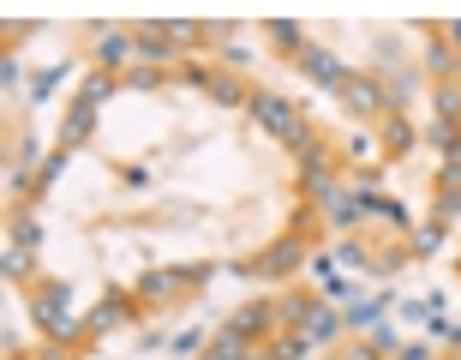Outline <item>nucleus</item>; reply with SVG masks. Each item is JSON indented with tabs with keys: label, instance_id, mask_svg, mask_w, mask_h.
<instances>
[{
	"label": "nucleus",
	"instance_id": "nucleus-36",
	"mask_svg": "<svg viewBox=\"0 0 461 360\" xmlns=\"http://www.w3.org/2000/svg\"><path fill=\"white\" fill-rule=\"evenodd\" d=\"M395 318H402V325H426V294H420V300H395Z\"/></svg>",
	"mask_w": 461,
	"mask_h": 360
},
{
	"label": "nucleus",
	"instance_id": "nucleus-24",
	"mask_svg": "<svg viewBox=\"0 0 461 360\" xmlns=\"http://www.w3.org/2000/svg\"><path fill=\"white\" fill-rule=\"evenodd\" d=\"M431 115H438V126H461V78L431 85Z\"/></svg>",
	"mask_w": 461,
	"mask_h": 360
},
{
	"label": "nucleus",
	"instance_id": "nucleus-28",
	"mask_svg": "<svg viewBox=\"0 0 461 360\" xmlns=\"http://www.w3.org/2000/svg\"><path fill=\"white\" fill-rule=\"evenodd\" d=\"M114 90H120V78H108V72H85V85H78V103H85V108H103Z\"/></svg>",
	"mask_w": 461,
	"mask_h": 360
},
{
	"label": "nucleus",
	"instance_id": "nucleus-14",
	"mask_svg": "<svg viewBox=\"0 0 461 360\" xmlns=\"http://www.w3.org/2000/svg\"><path fill=\"white\" fill-rule=\"evenodd\" d=\"M413 144H420V133H413V120L402 108H390V115L377 120V151H384V162H402Z\"/></svg>",
	"mask_w": 461,
	"mask_h": 360
},
{
	"label": "nucleus",
	"instance_id": "nucleus-33",
	"mask_svg": "<svg viewBox=\"0 0 461 360\" xmlns=\"http://www.w3.org/2000/svg\"><path fill=\"white\" fill-rule=\"evenodd\" d=\"M366 343H372V348H377L384 360H395V348H402V337H395V325H377L372 337H366Z\"/></svg>",
	"mask_w": 461,
	"mask_h": 360
},
{
	"label": "nucleus",
	"instance_id": "nucleus-32",
	"mask_svg": "<svg viewBox=\"0 0 461 360\" xmlns=\"http://www.w3.org/2000/svg\"><path fill=\"white\" fill-rule=\"evenodd\" d=\"M395 360H444V355H438V343H431V337H413V343L395 348Z\"/></svg>",
	"mask_w": 461,
	"mask_h": 360
},
{
	"label": "nucleus",
	"instance_id": "nucleus-39",
	"mask_svg": "<svg viewBox=\"0 0 461 360\" xmlns=\"http://www.w3.org/2000/svg\"><path fill=\"white\" fill-rule=\"evenodd\" d=\"M444 36H449V42L461 49V18H449V24H444Z\"/></svg>",
	"mask_w": 461,
	"mask_h": 360
},
{
	"label": "nucleus",
	"instance_id": "nucleus-41",
	"mask_svg": "<svg viewBox=\"0 0 461 360\" xmlns=\"http://www.w3.org/2000/svg\"><path fill=\"white\" fill-rule=\"evenodd\" d=\"M456 271H461V253H456Z\"/></svg>",
	"mask_w": 461,
	"mask_h": 360
},
{
	"label": "nucleus",
	"instance_id": "nucleus-31",
	"mask_svg": "<svg viewBox=\"0 0 461 360\" xmlns=\"http://www.w3.org/2000/svg\"><path fill=\"white\" fill-rule=\"evenodd\" d=\"M204 343H210V330L192 325V330H180V337H174V355H204Z\"/></svg>",
	"mask_w": 461,
	"mask_h": 360
},
{
	"label": "nucleus",
	"instance_id": "nucleus-16",
	"mask_svg": "<svg viewBox=\"0 0 461 360\" xmlns=\"http://www.w3.org/2000/svg\"><path fill=\"white\" fill-rule=\"evenodd\" d=\"M306 337H312V343H318V355H336V348L348 343V318H342V307H330V300H324V307L312 312Z\"/></svg>",
	"mask_w": 461,
	"mask_h": 360
},
{
	"label": "nucleus",
	"instance_id": "nucleus-34",
	"mask_svg": "<svg viewBox=\"0 0 461 360\" xmlns=\"http://www.w3.org/2000/svg\"><path fill=\"white\" fill-rule=\"evenodd\" d=\"M0 85H6V97H18V85H24V60H18V54L0 60Z\"/></svg>",
	"mask_w": 461,
	"mask_h": 360
},
{
	"label": "nucleus",
	"instance_id": "nucleus-25",
	"mask_svg": "<svg viewBox=\"0 0 461 360\" xmlns=\"http://www.w3.org/2000/svg\"><path fill=\"white\" fill-rule=\"evenodd\" d=\"M6 246H13V253H31V258H36V246H42V228H36V217H31V210H13Z\"/></svg>",
	"mask_w": 461,
	"mask_h": 360
},
{
	"label": "nucleus",
	"instance_id": "nucleus-7",
	"mask_svg": "<svg viewBox=\"0 0 461 360\" xmlns=\"http://www.w3.org/2000/svg\"><path fill=\"white\" fill-rule=\"evenodd\" d=\"M132 36H138V67L180 72V67L192 60V54H180V49H174V36L162 31V18H144V24H132Z\"/></svg>",
	"mask_w": 461,
	"mask_h": 360
},
{
	"label": "nucleus",
	"instance_id": "nucleus-13",
	"mask_svg": "<svg viewBox=\"0 0 461 360\" xmlns=\"http://www.w3.org/2000/svg\"><path fill=\"white\" fill-rule=\"evenodd\" d=\"M431 223H461V156H444L438 169V198H431Z\"/></svg>",
	"mask_w": 461,
	"mask_h": 360
},
{
	"label": "nucleus",
	"instance_id": "nucleus-10",
	"mask_svg": "<svg viewBox=\"0 0 461 360\" xmlns=\"http://www.w3.org/2000/svg\"><path fill=\"white\" fill-rule=\"evenodd\" d=\"M395 300H402V294H354V300H348L342 307V318H348V337H372L377 325H390L395 318Z\"/></svg>",
	"mask_w": 461,
	"mask_h": 360
},
{
	"label": "nucleus",
	"instance_id": "nucleus-1",
	"mask_svg": "<svg viewBox=\"0 0 461 360\" xmlns=\"http://www.w3.org/2000/svg\"><path fill=\"white\" fill-rule=\"evenodd\" d=\"M31 294V325L42 330V343H72L85 348V312H78V294L60 282V276H42Z\"/></svg>",
	"mask_w": 461,
	"mask_h": 360
},
{
	"label": "nucleus",
	"instance_id": "nucleus-15",
	"mask_svg": "<svg viewBox=\"0 0 461 360\" xmlns=\"http://www.w3.org/2000/svg\"><path fill=\"white\" fill-rule=\"evenodd\" d=\"M96 115L103 108H85V103H72L67 108V120H60V138H54V151H67V156H78L96 138Z\"/></svg>",
	"mask_w": 461,
	"mask_h": 360
},
{
	"label": "nucleus",
	"instance_id": "nucleus-23",
	"mask_svg": "<svg viewBox=\"0 0 461 360\" xmlns=\"http://www.w3.org/2000/svg\"><path fill=\"white\" fill-rule=\"evenodd\" d=\"M444 240H449V228H444V223H431V217H426V223H413V235H408V253H413V258H438V253H444Z\"/></svg>",
	"mask_w": 461,
	"mask_h": 360
},
{
	"label": "nucleus",
	"instance_id": "nucleus-27",
	"mask_svg": "<svg viewBox=\"0 0 461 360\" xmlns=\"http://www.w3.org/2000/svg\"><path fill=\"white\" fill-rule=\"evenodd\" d=\"M264 36H270L288 60H300V49H306V31H300V24H288V18H270V24H264Z\"/></svg>",
	"mask_w": 461,
	"mask_h": 360
},
{
	"label": "nucleus",
	"instance_id": "nucleus-3",
	"mask_svg": "<svg viewBox=\"0 0 461 360\" xmlns=\"http://www.w3.org/2000/svg\"><path fill=\"white\" fill-rule=\"evenodd\" d=\"M210 276H216V264H186V271H144V276L132 282V294H138V307H144V312H174V307H186V300L204 289Z\"/></svg>",
	"mask_w": 461,
	"mask_h": 360
},
{
	"label": "nucleus",
	"instance_id": "nucleus-29",
	"mask_svg": "<svg viewBox=\"0 0 461 360\" xmlns=\"http://www.w3.org/2000/svg\"><path fill=\"white\" fill-rule=\"evenodd\" d=\"M162 85H174V72H162V67H132L120 78V90H162Z\"/></svg>",
	"mask_w": 461,
	"mask_h": 360
},
{
	"label": "nucleus",
	"instance_id": "nucleus-38",
	"mask_svg": "<svg viewBox=\"0 0 461 360\" xmlns=\"http://www.w3.org/2000/svg\"><path fill=\"white\" fill-rule=\"evenodd\" d=\"M120 180H126V187H150V169H138V162H132V169H120Z\"/></svg>",
	"mask_w": 461,
	"mask_h": 360
},
{
	"label": "nucleus",
	"instance_id": "nucleus-18",
	"mask_svg": "<svg viewBox=\"0 0 461 360\" xmlns=\"http://www.w3.org/2000/svg\"><path fill=\"white\" fill-rule=\"evenodd\" d=\"M198 360H276V355H270V343H246V337L216 330V337H210V348Z\"/></svg>",
	"mask_w": 461,
	"mask_h": 360
},
{
	"label": "nucleus",
	"instance_id": "nucleus-40",
	"mask_svg": "<svg viewBox=\"0 0 461 360\" xmlns=\"http://www.w3.org/2000/svg\"><path fill=\"white\" fill-rule=\"evenodd\" d=\"M6 360H31V348H13V355H6Z\"/></svg>",
	"mask_w": 461,
	"mask_h": 360
},
{
	"label": "nucleus",
	"instance_id": "nucleus-12",
	"mask_svg": "<svg viewBox=\"0 0 461 360\" xmlns=\"http://www.w3.org/2000/svg\"><path fill=\"white\" fill-rule=\"evenodd\" d=\"M228 337H246V343H270L276 330H282V318H276V300H246V307L228 318Z\"/></svg>",
	"mask_w": 461,
	"mask_h": 360
},
{
	"label": "nucleus",
	"instance_id": "nucleus-2",
	"mask_svg": "<svg viewBox=\"0 0 461 360\" xmlns=\"http://www.w3.org/2000/svg\"><path fill=\"white\" fill-rule=\"evenodd\" d=\"M246 115H252L258 126L276 138V144H288L300 162L324 151V138H318V126L306 120V108H294L288 97H276V90H252V108H246Z\"/></svg>",
	"mask_w": 461,
	"mask_h": 360
},
{
	"label": "nucleus",
	"instance_id": "nucleus-17",
	"mask_svg": "<svg viewBox=\"0 0 461 360\" xmlns=\"http://www.w3.org/2000/svg\"><path fill=\"white\" fill-rule=\"evenodd\" d=\"M318 307H324V294H318V289H288L282 300H276V318H282V330H306Z\"/></svg>",
	"mask_w": 461,
	"mask_h": 360
},
{
	"label": "nucleus",
	"instance_id": "nucleus-5",
	"mask_svg": "<svg viewBox=\"0 0 461 360\" xmlns=\"http://www.w3.org/2000/svg\"><path fill=\"white\" fill-rule=\"evenodd\" d=\"M132 67H138V36H132V24H96V31H90V72L126 78Z\"/></svg>",
	"mask_w": 461,
	"mask_h": 360
},
{
	"label": "nucleus",
	"instance_id": "nucleus-6",
	"mask_svg": "<svg viewBox=\"0 0 461 360\" xmlns=\"http://www.w3.org/2000/svg\"><path fill=\"white\" fill-rule=\"evenodd\" d=\"M138 312H144V307H138V294H132V289H108L103 300L85 312V348H90V343H103L108 330H126Z\"/></svg>",
	"mask_w": 461,
	"mask_h": 360
},
{
	"label": "nucleus",
	"instance_id": "nucleus-21",
	"mask_svg": "<svg viewBox=\"0 0 461 360\" xmlns=\"http://www.w3.org/2000/svg\"><path fill=\"white\" fill-rule=\"evenodd\" d=\"M372 223H384L395 240H408V235H413L408 205H402V198H390V192H372Z\"/></svg>",
	"mask_w": 461,
	"mask_h": 360
},
{
	"label": "nucleus",
	"instance_id": "nucleus-11",
	"mask_svg": "<svg viewBox=\"0 0 461 360\" xmlns=\"http://www.w3.org/2000/svg\"><path fill=\"white\" fill-rule=\"evenodd\" d=\"M294 67H300V78H306V85L330 90V97H336V90L348 85V72H354V67H348V60H336V54H330V49H318V42H306Z\"/></svg>",
	"mask_w": 461,
	"mask_h": 360
},
{
	"label": "nucleus",
	"instance_id": "nucleus-26",
	"mask_svg": "<svg viewBox=\"0 0 461 360\" xmlns=\"http://www.w3.org/2000/svg\"><path fill=\"white\" fill-rule=\"evenodd\" d=\"M408 240H384V246H372V276H395V271H408Z\"/></svg>",
	"mask_w": 461,
	"mask_h": 360
},
{
	"label": "nucleus",
	"instance_id": "nucleus-37",
	"mask_svg": "<svg viewBox=\"0 0 461 360\" xmlns=\"http://www.w3.org/2000/svg\"><path fill=\"white\" fill-rule=\"evenodd\" d=\"M31 360H78V348L72 343H42V348H31Z\"/></svg>",
	"mask_w": 461,
	"mask_h": 360
},
{
	"label": "nucleus",
	"instance_id": "nucleus-9",
	"mask_svg": "<svg viewBox=\"0 0 461 360\" xmlns=\"http://www.w3.org/2000/svg\"><path fill=\"white\" fill-rule=\"evenodd\" d=\"M342 97V108L354 120H384L390 115V103H384V85H377V72H348V85L336 90Z\"/></svg>",
	"mask_w": 461,
	"mask_h": 360
},
{
	"label": "nucleus",
	"instance_id": "nucleus-35",
	"mask_svg": "<svg viewBox=\"0 0 461 360\" xmlns=\"http://www.w3.org/2000/svg\"><path fill=\"white\" fill-rule=\"evenodd\" d=\"M60 78H67V67H49V72H42V78L31 85V97H36V103H49L54 90H60Z\"/></svg>",
	"mask_w": 461,
	"mask_h": 360
},
{
	"label": "nucleus",
	"instance_id": "nucleus-42",
	"mask_svg": "<svg viewBox=\"0 0 461 360\" xmlns=\"http://www.w3.org/2000/svg\"><path fill=\"white\" fill-rule=\"evenodd\" d=\"M324 360H342V355H324Z\"/></svg>",
	"mask_w": 461,
	"mask_h": 360
},
{
	"label": "nucleus",
	"instance_id": "nucleus-20",
	"mask_svg": "<svg viewBox=\"0 0 461 360\" xmlns=\"http://www.w3.org/2000/svg\"><path fill=\"white\" fill-rule=\"evenodd\" d=\"M330 258H336V271H366V276H372V240H366V235H342V240H336V246H330Z\"/></svg>",
	"mask_w": 461,
	"mask_h": 360
},
{
	"label": "nucleus",
	"instance_id": "nucleus-43",
	"mask_svg": "<svg viewBox=\"0 0 461 360\" xmlns=\"http://www.w3.org/2000/svg\"><path fill=\"white\" fill-rule=\"evenodd\" d=\"M444 360H461V355H444Z\"/></svg>",
	"mask_w": 461,
	"mask_h": 360
},
{
	"label": "nucleus",
	"instance_id": "nucleus-4",
	"mask_svg": "<svg viewBox=\"0 0 461 360\" xmlns=\"http://www.w3.org/2000/svg\"><path fill=\"white\" fill-rule=\"evenodd\" d=\"M306 264H312V240L294 235V228H282L264 253H258V258H240L234 271L240 276H258V282H288V276H306Z\"/></svg>",
	"mask_w": 461,
	"mask_h": 360
},
{
	"label": "nucleus",
	"instance_id": "nucleus-30",
	"mask_svg": "<svg viewBox=\"0 0 461 360\" xmlns=\"http://www.w3.org/2000/svg\"><path fill=\"white\" fill-rule=\"evenodd\" d=\"M234 42V24L228 18H216V24H198V49H228Z\"/></svg>",
	"mask_w": 461,
	"mask_h": 360
},
{
	"label": "nucleus",
	"instance_id": "nucleus-8",
	"mask_svg": "<svg viewBox=\"0 0 461 360\" xmlns=\"http://www.w3.org/2000/svg\"><path fill=\"white\" fill-rule=\"evenodd\" d=\"M420 36H426V60H420L426 85H449V78H461V49L444 36V24H420Z\"/></svg>",
	"mask_w": 461,
	"mask_h": 360
},
{
	"label": "nucleus",
	"instance_id": "nucleus-22",
	"mask_svg": "<svg viewBox=\"0 0 461 360\" xmlns=\"http://www.w3.org/2000/svg\"><path fill=\"white\" fill-rule=\"evenodd\" d=\"M270 355L276 360H324L306 330H276V337H270Z\"/></svg>",
	"mask_w": 461,
	"mask_h": 360
},
{
	"label": "nucleus",
	"instance_id": "nucleus-19",
	"mask_svg": "<svg viewBox=\"0 0 461 360\" xmlns=\"http://www.w3.org/2000/svg\"><path fill=\"white\" fill-rule=\"evenodd\" d=\"M204 97H216V103H228V108H252V85H246V72H228V67L210 72Z\"/></svg>",
	"mask_w": 461,
	"mask_h": 360
}]
</instances>
